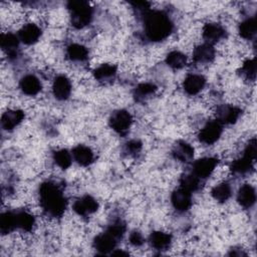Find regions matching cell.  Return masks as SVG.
<instances>
[{"label":"cell","instance_id":"1","mask_svg":"<svg viewBox=\"0 0 257 257\" xmlns=\"http://www.w3.org/2000/svg\"><path fill=\"white\" fill-rule=\"evenodd\" d=\"M39 199L42 209L51 217H60L66 209V199L59 188L53 182L47 181L39 187Z\"/></svg>","mask_w":257,"mask_h":257},{"label":"cell","instance_id":"2","mask_svg":"<svg viewBox=\"0 0 257 257\" xmlns=\"http://www.w3.org/2000/svg\"><path fill=\"white\" fill-rule=\"evenodd\" d=\"M145 33L151 41H162L173 31V22L163 11L149 10L144 15Z\"/></svg>","mask_w":257,"mask_h":257},{"label":"cell","instance_id":"3","mask_svg":"<svg viewBox=\"0 0 257 257\" xmlns=\"http://www.w3.org/2000/svg\"><path fill=\"white\" fill-rule=\"evenodd\" d=\"M70 20L73 27L80 29L90 23L92 19V8L89 3L83 0H73L67 3Z\"/></svg>","mask_w":257,"mask_h":257},{"label":"cell","instance_id":"4","mask_svg":"<svg viewBox=\"0 0 257 257\" xmlns=\"http://www.w3.org/2000/svg\"><path fill=\"white\" fill-rule=\"evenodd\" d=\"M133 116L125 109H118L114 111L109 118L110 127L119 135H125L132 125Z\"/></svg>","mask_w":257,"mask_h":257},{"label":"cell","instance_id":"5","mask_svg":"<svg viewBox=\"0 0 257 257\" xmlns=\"http://www.w3.org/2000/svg\"><path fill=\"white\" fill-rule=\"evenodd\" d=\"M223 132V124L216 120L208 121L204 127L200 131L198 138L201 143L205 145L214 144L219 140Z\"/></svg>","mask_w":257,"mask_h":257},{"label":"cell","instance_id":"6","mask_svg":"<svg viewBox=\"0 0 257 257\" xmlns=\"http://www.w3.org/2000/svg\"><path fill=\"white\" fill-rule=\"evenodd\" d=\"M217 164H218V160L212 157L199 159L193 164L192 174H194L201 180L206 179L213 173Z\"/></svg>","mask_w":257,"mask_h":257},{"label":"cell","instance_id":"7","mask_svg":"<svg viewBox=\"0 0 257 257\" xmlns=\"http://www.w3.org/2000/svg\"><path fill=\"white\" fill-rule=\"evenodd\" d=\"M72 208H73V211L77 215L86 217V216L91 215L97 211L98 203L93 197H91L89 195H85V196L77 199L73 203Z\"/></svg>","mask_w":257,"mask_h":257},{"label":"cell","instance_id":"8","mask_svg":"<svg viewBox=\"0 0 257 257\" xmlns=\"http://www.w3.org/2000/svg\"><path fill=\"white\" fill-rule=\"evenodd\" d=\"M171 202L177 211L185 212L189 210L192 205V193L180 187L172 193Z\"/></svg>","mask_w":257,"mask_h":257},{"label":"cell","instance_id":"9","mask_svg":"<svg viewBox=\"0 0 257 257\" xmlns=\"http://www.w3.org/2000/svg\"><path fill=\"white\" fill-rule=\"evenodd\" d=\"M116 243L117 239L105 231L104 233L99 234L94 238L93 247L100 254H108L115 249Z\"/></svg>","mask_w":257,"mask_h":257},{"label":"cell","instance_id":"10","mask_svg":"<svg viewBox=\"0 0 257 257\" xmlns=\"http://www.w3.org/2000/svg\"><path fill=\"white\" fill-rule=\"evenodd\" d=\"M217 120L222 124H231L237 121L241 114V109L231 104H222L217 108Z\"/></svg>","mask_w":257,"mask_h":257},{"label":"cell","instance_id":"11","mask_svg":"<svg viewBox=\"0 0 257 257\" xmlns=\"http://www.w3.org/2000/svg\"><path fill=\"white\" fill-rule=\"evenodd\" d=\"M52 91L55 98L59 100L67 99L71 93L70 80L65 75H58L53 81Z\"/></svg>","mask_w":257,"mask_h":257},{"label":"cell","instance_id":"12","mask_svg":"<svg viewBox=\"0 0 257 257\" xmlns=\"http://www.w3.org/2000/svg\"><path fill=\"white\" fill-rule=\"evenodd\" d=\"M225 29L218 23H207L203 27V38L206 43L214 44L225 37Z\"/></svg>","mask_w":257,"mask_h":257},{"label":"cell","instance_id":"13","mask_svg":"<svg viewBox=\"0 0 257 257\" xmlns=\"http://www.w3.org/2000/svg\"><path fill=\"white\" fill-rule=\"evenodd\" d=\"M19 42V37L13 33H2L0 36V45L9 58H15L17 56Z\"/></svg>","mask_w":257,"mask_h":257},{"label":"cell","instance_id":"14","mask_svg":"<svg viewBox=\"0 0 257 257\" xmlns=\"http://www.w3.org/2000/svg\"><path fill=\"white\" fill-rule=\"evenodd\" d=\"M40 36H41V30L34 23H28L24 25L19 30V34H18L20 41L27 45H31L37 42Z\"/></svg>","mask_w":257,"mask_h":257},{"label":"cell","instance_id":"15","mask_svg":"<svg viewBox=\"0 0 257 257\" xmlns=\"http://www.w3.org/2000/svg\"><path fill=\"white\" fill-rule=\"evenodd\" d=\"M205 83H206V79L203 75L189 74L183 82V87L188 94L195 95L204 88Z\"/></svg>","mask_w":257,"mask_h":257},{"label":"cell","instance_id":"16","mask_svg":"<svg viewBox=\"0 0 257 257\" xmlns=\"http://www.w3.org/2000/svg\"><path fill=\"white\" fill-rule=\"evenodd\" d=\"M24 118V112L20 109H8L1 116V125L6 131L17 126Z\"/></svg>","mask_w":257,"mask_h":257},{"label":"cell","instance_id":"17","mask_svg":"<svg viewBox=\"0 0 257 257\" xmlns=\"http://www.w3.org/2000/svg\"><path fill=\"white\" fill-rule=\"evenodd\" d=\"M215 57V48L212 44L202 43L195 47L193 51V58L198 63L211 62Z\"/></svg>","mask_w":257,"mask_h":257},{"label":"cell","instance_id":"18","mask_svg":"<svg viewBox=\"0 0 257 257\" xmlns=\"http://www.w3.org/2000/svg\"><path fill=\"white\" fill-rule=\"evenodd\" d=\"M238 203L244 208H251L256 201V192L250 184H244L240 187L237 194Z\"/></svg>","mask_w":257,"mask_h":257},{"label":"cell","instance_id":"19","mask_svg":"<svg viewBox=\"0 0 257 257\" xmlns=\"http://www.w3.org/2000/svg\"><path fill=\"white\" fill-rule=\"evenodd\" d=\"M172 154L176 160L182 163H187L194 157V148L185 141H179L174 146Z\"/></svg>","mask_w":257,"mask_h":257},{"label":"cell","instance_id":"20","mask_svg":"<svg viewBox=\"0 0 257 257\" xmlns=\"http://www.w3.org/2000/svg\"><path fill=\"white\" fill-rule=\"evenodd\" d=\"M19 86L22 92L27 95H36L41 90V83L39 79L33 74L24 75L20 79Z\"/></svg>","mask_w":257,"mask_h":257},{"label":"cell","instance_id":"21","mask_svg":"<svg viewBox=\"0 0 257 257\" xmlns=\"http://www.w3.org/2000/svg\"><path fill=\"white\" fill-rule=\"evenodd\" d=\"M72 158L80 166H88L93 162L94 156L92 151L83 145H78L72 149Z\"/></svg>","mask_w":257,"mask_h":257},{"label":"cell","instance_id":"22","mask_svg":"<svg viewBox=\"0 0 257 257\" xmlns=\"http://www.w3.org/2000/svg\"><path fill=\"white\" fill-rule=\"evenodd\" d=\"M149 242L156 250H166L170 247L172 242V236L162 231H154L151 233Z\"/></svg>","mask_w":257,"mask_h":257},{"label":"cell","instance_id":"23","mask_svg":"<svg viewBox=\"0 0 257 257\" xmlns=\"http://www.w3.org/2000/svg\"><path fill=\"white\" fill-rule=\"evenodd\" d=\"M115 74H116V66L113 64H108V63L101 64L100 66L96 67L93 70L94 78L101 82H106V81L112 80L114 78Z\"/></svg>","mask_w":257,"mask_h":257},{"label":"cell","instance_id":"24","mask_svg":"<svg viewBox=\"0 0 257 257\" xmlns=\"http://www.w3.org/2000/svg\"><path fill=\"white\" fill-rule=\"evenodd\" d=\"M15 220H16L17 229H21L26 232L31 231L35 223L34 217L26 211L15 212Z\"/></svg>","mask_w":257,"mask_h":257},{"label":"cell","instance_id":"25","mask_svg":"<svg viewBox=\"0 0 257 257\" xmlns=\"http://www.w3.org/2000/svg\"><path fill=\"white\" fill-rule=\"evenodd\" d=\"M255 160L256 159H254V158L250 157L249 155H247L246 153H244L242 158H240L232 163L231 170L237 174H245L252 169Z\"/></svg>","mask_w":257,"mask_h":257},{"label":"cell","instance_id":"26","mask_svg":"<svg viewBox=\"0 0 257 257\" xmlns=\"http://www.w3.org/2000/svg\"><path fill=\"white\" fill-rule=\"evenodd\" d=\"M66 53L68 58L72 61H84L88 57V51L86 47L78 43L70 44L67 47Z\"/></svg>","mask_w":257,"mask_h":257},{"label":"cell","instance_id":"27","mask_svg":"<svg viewBox=\"0 0 257 257\" xmlns=\"http://www.w3.org/2000/svg\"><path fill=\"white\" fill-rule=\"evenodd\" d=\"M157 91V86L150 82H144L139 84L135 88L134 96L137 99V101H144L148 98H150L152 95L155 94Z\"/></svg>","mask_w":257,"mask_h":257},{"label":"cell","instance_id":"28","mask_svg":"<svg viewBox=\"0 0 257 257\" xmlns=\"http://www.w3.org/2000/svg\"><path fill=\"white\" fill-rule=\"evenodd\" d=\"M17 229L16 220H15V212L7 211L1 214L0 217V232L5 235Z\"/></svg>","mask_w":257,"mask_h":257},{"label":"cell","instance_id":"29","mask_svg":"<svg viewBox=\"0 0 257 257\" xmlns=\"http://www.w3.org/2000/svg\"><path fill=\"white\" fill-rule=\"evenodd\" d=\"M238 30L241 37L245 39H251L256 34V30H257L256 19L252 17L244 20L243 22L240 23Z\"/></svg>","mask_w":257,"mask_h":257},{"label":"cell","instance_id":"30","mask_svg":"<svg viewBox=\"0 0 257 257\" xmlns=\"http://www.w3.org/2000/svg\"><path fill=\"white\" fill-rule=\"evenodd\" d=\"M212 197L218 202L227 201L232 195V189L228 183H221L216 185L211 191Z\"/></svg>","mask_w":257,"mask_h":257},{"label":"cell","instance_id":"31","mask_svg":"<svg viewBox=\"0 0 257 257\" xmlns=\"http://www.w3.org/2000/svg\"><path fill=\"white\" fill-rule=\"evenodd\" d=\"M180 187L191 193L195 192L201 187V179L194 174H185L180 179Z\"/></svg>","mask_w":257,"mask_h":257},{"label":"cell","instance_id":"32","mask_svg":"<svg viewBox=\"0 0 257 257\" xmlns=\"http://www.w3.org/2000/svg\"><path fill=\"white\" fill-rule=\"evenodd\" d=\"M166 62L167 64L175 69H180L183 68L186 63H187V56L177 50L171 51L170 53H168L167 57H166Z\"/></svg>","mask_w":257,"mask_h":257},{"label":"cell","instance_id":"33","mask_svg":"<svg viewBox=\"0 0 257 257\" xmlns=\"http://www.w3.org/2000/svg\"><path fill=\"white\" fill-rule=\"evenodd\" d=\"M53 160L55 162V164L65 170L67 168L70 167L71 165V162H72V155L65 149H61V150H58L56 152H54L53 154Z\"/></svg>","mask_w":257,"mask_h":257},{"label":"cell","instance_id":"34","mask_svg":"<svg viewBox=\"0 0 257 257\" xmlns=\"http://www.w3.org/2000/svg\"><path fill=\"white\" fill-rule=\"evenodd\" d=\"M241 72L247 78L254 80L255 76H256V61H255V58L246 60L242 65Z\"/></svg>","mask_w":257,"mask_h":257},{"label":"cell","instance_id":"35","mask_svg":"<svg viewBox=\"0 0 257 257\" xmlns=\"http://www.w3.org/2000/svg\"><path fill=\"white\" fill-rule=\"evenodd\" d=\"M106 231L109 234H111L114 238L119 240L122 238V236L125 232V225L121 221L117 220V221H114L111 225H109Z\"/></svg>","mask_w":257,"mask_h":257},{"label":"cell","instance_id":"36","mask_svg":"<svg viewBox=\"0 0 257 257\" xmlns=\"http://www.w3.org/2000/svg\"><path fill=\"white\" fill-rule=\"evenodd\" d=\"M142 149V143L139 140H132L127 142L123 148V152L128 156L137 155Z\"/></svg>","mask_w":257,"mask_h":257},{"label":"cell","instance_id":"37","mask_svg":"<svg viewBox=\"0 0 257 257\" xmlns=\"http://www.w3.org/2000/svg\"><path fill=\"white\" fill-rule=\"evenodd\" d=\"M130 243L136 247H140L145 243V239L144 236L142 235L141 232L139 231H134L131 233L130 235Z\"/></svg>","mask_w":257,"mask_h":257},{"label":"cell","instance_id":"38","mask_svg":"<svg viewBox=\"0 0 257 257\" xmlns=\"http://www.w3.org/2000/svg\"><path fill=\"white\" fill-rule=\"evenodd\" d=\"M131 4L134 6V8H136L137 10L143 13H146L147 11L150 10V3L146 1H135V2H132Z\"/></svg>","mask_w":257,"mask_h":257},{"label":"cell","instance_id":"39","mask_svg":"<svg viewBox=\"0 0 257 257\" xmlns=\"http://www.w3.org/2000/svg\"><path fill=\"white\" fill-rule=\"evenodd\" d=\"M111 255H121V256H126V255H128V253H126V252H124V251H119V250H113L112 252H111Z\"/></svg>","mask_w":257,"mask_h":257}]
</instances>
